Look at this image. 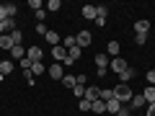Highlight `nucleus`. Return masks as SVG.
I'll list each match as a JSON object with an SVG mask.
<instances>
[{"instance_id":"obj_17","label":"nucleus","mask_w":155,"mask_h":116,"mask_svg":"<svg viewBox=\"0 0 155 116\" xmlns=\"http://www.w3.org/2000/svg\"><path fill=\"white\" fill-rule=\"evenodd\" d=\"M142 95H145L147 103H155V85H147V88L142 90Z\"/></svg>"},{"instance_id":"obj_37","label":"nucleus","mask_w":155,"mask_h":116,"mask_svg":"<svg viewBox=\"0 0 155 116\" xmlns=\"http://www.w3.org/2000/svg\"><path fill=\"white\" fill-rule=\"evenodd\" d=\"M98 16L106 18V16H109V8H106V5H98Z\"/></svg>"},{"instance_id":"obj_14","label":"nucleus","mask_w":155,"mask_h":116,"mask_svg":"<svg viewBox=\"0 0 155 116\" xmlns=\"http://www.w3.org/2000/svg\"><path fill=\"white\" fill-rule=\"evenodd\" d=\"M134 31H137V34H147L150 31V21H147V18L137 21V23H134Z\"/></svg>"},{"instance_id":"obj_26","label":"nucleus","mask_w":155,"mask_h":116,"mask_svg":"<svg viewBox=\"0 0 155 116\" xmlns=\"http://www.w3.org/2000/svg\"><path fill=\"white\" fill-rule=\"evenodd\" d=\"M60 8H62V3H60V0H49V3H47V11H52V13H57Z\"/></svg>"},{"instance_id":"obj_12","label":"nucleus","mask_w":155,"mask_h":116,"mask_svg":"<svg viewBox=\"0 0 155 116\" xmlns=\"http://www.w3.org/2000/svg\"><path fill=\"white\" fill-rule=\"evenodd\" d=\"M119 49H122L119 41H109V44H106V54L109 57H119Z\"/></svg>"},{"instance_id":"obj_35","label":"nucleus","mask_w":155,"mask_h":116,"mask_svg":"<svg viewBox=\"0 0 155 116\" xmlns=\"http://www.w3.org/2000/svg\"><path fill=\"white\" fill-rule=\"evenodd\" d=\"M147 85H155V70H147Z\"/></svg>"},{"instance_id":"obj_33","label":"nucleus","mask_w":155,"mask_h":116,"mask_svg":"<svg viewBox=\"0 0 155 116\" xmlns=\"http://www.w3.org/2000/svg\"><path fill=\"white\" fill-rule=\"evenodd\" d=\"M47 31H49V28H47L44 23H36V34H41V36H47Z\"/></svg>"},{"instance_id":"obj_27","label":"nucleus","mask_w":155,"mask_h":116,"mask_svg":"<svg viewBox=\"0 0 155 116\" xmlns=\"http://www.w3.org/2000/svg\"><path fill=\"white\" fill-rule=\"evenodd\" d=\"M11 36H13V44H16V47H18V44H21V41H23V34L18 31V28H16V31L11 34Z\"/></svg>"},{"instance_id":"obj_4","label":"nucleus","mask_w":155,"mask_h":116,"mask_svg":"<svg viewBox=\"0 0 155 116\" xmlns=\"http://www.w3.org/2000/svg\"><path fill=\"white\" fill-rule=\"evenodd\" d=\"M109 54H96V67H98V75L104 77L106 72H109Z\"/></svg>"},{"instance_id":"obj_40","label":"nucleus","mask_w":155,"mask_h":116,"mask_svg":"<svg viewBox=\"0 0 155 116\" xmlns=\"http://www.w3.org/2000/svg\"><path fill=\"white\" fill-rule=\"evenodd\" d=\"M5 31H8V28H5V21H0V36H3Z\"/></svg>"},{"instance_id":"obj_38","label":"nucleus","mask_w":155,"mask_h":116,"mask_svg":"<svg viewBox=\"0 0 155 116\" xmlns=\"http://www.w3.org/2000/svg\"><path fill=\"white\" fill-rule=\"evenodd\" d=\"M75 80H78V85H85V83H88V77H85V75H78Z\"/></svg>"},{"instance_id":"obj_28","label":"nucleus","mask_w":155,"mask_h":116,"mask_svg":"<svg viewBox=\"0 0 155 116\" xmlns=\"http://www.w3.org/2000/svg\"><path fill=\"white\" fill-rule=\"evenodd\" d=\"M28 8H34V13H36V11H41L44 5H41V0H28Z\"/></svg>"},{"instance_id":"obj_22","label":"nucleus","mask_w":155,"mask_h":116,"mask_svg":"<svg viewBox=\"0 0 155 116\" xmlns=\"http://www.w3.org/2000/svg\"><path fill=\"white\" fill-rule=\"evenodd\" d=\"M98 98L104 101V103H106V101H111V98H114V88H101V93H98Z\"/></svg>"},{"instance_id":"obj_21","label":"nucleus","mask_w":155,"mask_h":116,"mask_svg":"<svg viewBox=\"0 0 155 116\" xmlns=\"http://www.w3.org/2000/svg\"><path fill=\"white\" fill-rule=\"evenodd\" d=\"M91 111H93V114H104V111H106V103H104V101H93V103H91Z\"/></svg>"},{"instance_id":"obj_16","label":"nucleus","mask_w":155,"mask_h":116,"mask_svg":"<svg viewBox=\"0 0 155 116\" xmlns=\"http://www.w3.org/2000/svg\"><path fill=\"white\" fill-rule=\"evenodd\" d=\"M8 72H13V60H3V62H0V75L5 77Z\"/></svg>"},{"instance_id":"obj_1","label":"nucleus","mask_w":155,"mask_h":116,"mask_svg":"<svg viewBox=\"0 0 155 116\" xmlns=\"http://www.w3.org/2000/svg\"><path fill=\"white\" fill-rule=\"evenodd\" d=\"M132 88H129V85L127 83H119V85H116V88H114V98L116 101H119V103H127V101H132Z\"/></svg>"},{"instance_id":"obj_3","label":"nucleus","mask_w":155,"mask_h":116,"mask_svg":"<svg viewBox=\"0 0 155 116\" xmlns=\"http://www.w3.org/2000/svg\"><path fill=\"white\" fill-rule=\"evenodd\" d=\"M47 72H49L52 80H62V77H65V67H62L60 62H52V65L47 67Z\"/></svg>"},{"instance_id":"obj_6","label":"nucleus","mask_w":155,"mask_h":116,"mask_svg":"<svg viewBox=\"0 0 155 116\" xmlns=\"http://www.w3.org/2000/svg\"><path fill=\"white\" fill-rule=\"evenodd\" d=\"M127 67H129V65H127V60H122V57H114V60L109 62V70H114L116 75H119V72H124Z\"/></svg>"},{"instance_id":"obj_24","label":"nucleus","mask_w":155,"mask_h":116,"mask_svg":"<svg viewBox=\"0 0 155 116\" xmlns=\"http://www.w3.org/2000/svg\"><path fill=\"white\" fill-rule=\"evenodd\" d=\"M3 8H5V16H8V18H16V13H18V8L13 5V3H3Z\"/></svg>"},{"instance_id":"obj_23","label":"nucleus","mask_w":155,"mask_h":116,"mask_svg":"<svg viewBox=\"0 0 155 116\" xmlns=\"http://www.w3.org/2000/svg\"><path fill=\"white\" fill-rule=\"evenodd\" d=\"M44 72H47V67L44 65H41V62H34V65H31V75H44Z\"/></svg>"},{"instance_id":"obj_5","label":"nucleus","mask_w":155,"mask_h":116,"mask_svg":"<svg viewBox=\"0 0 155 116\" xmlns=\"http://www.w3.org/2000/svg\"><path fill=\"white\" fill-rule=\"evenodd\" d=\"M52 60H54V62H60V65H62V62H65L67 60V49H65V47H62V44H57V47H52Z\"/></svg>"},{"instance_id":"obj_11","label":"nucleus","mask_w":155,"mask_h":116,"mask_svg":"<svg viewBox=\"0 0 155 116\" xmlns=\"http://www.w3.org/2000/svg\"><path fill=\"white\" fill-rule=\"evenodd\" d=\"M129 103H132V108H142V106H147V101H145V95H142V93H134Z\"/></svg>"},{"instance_id":"obj_15","label":"nucleus","mask_w":155,"mask_h":116,"mask_svg":"<svg viewBox=\"0 0 155 116\" xmlns=\"http://www.w3.org/2000/svg\"><path fill=\"white\" fill-rule=\"evenodd\" d=\"M132 77H134V70H132V67H127L124 72H119V83H127V85H129Z\"/></svg>"},{"instance_id":"obj_2","label":"nucleus","mask_w":155,"mask_h":116,"mask_svg":"<svg viewBox=\"0 0 155 116\" xmlns=\"http://www.w3.org/2000/svg\"><path fill=\"white\" fill-rule=\"evenodd\" d=\"M75 41H78V47H80V49H83V47H91V41H93V34H91L88 28H83V31H78Z\"/></svg>"},{"instance_id":"obj_29","label":"nucleus","mask_w":155,"mask_h":116,"mask_svg":"<svg viewBox=\"0 0 155 116\" xmlns=\"http://www.w3.org/2000/svg\"><path fill=\"white\" fill-rule=\"evenodd\" d=\"M134 41H137V47L147 44V34H137V36H134Z\"/></svg>"},{"instance_id":"obj_30","label":"nucleus","mask_w":155,"mask_h":116,"mask_svg":"<svg viewBox=\"0 0 155 116\" xmlns=\"http://www.w3.org/2000/svg\"><path fill=\"white\" fill-rule=\"evenodd\" d=\"M18 65H21V70H31V65H34V62L28 60V57H23V60L18 62Z\"/></svg>"},{"instance_id":"obj_31","label":"nucleus","mask_w":155,"mask_h":116,"mask_svg":"<svg viewBox=\"0 0 155 116\" xmlns=\"http://www.w3.org/2000/svg\"><path fill=\"white\" fill-rule=\"evenodd\" d=\"M78 108H80V111H91V101H78Z\"/></svg>"},{"instance_id":"obj_13","label":"nucleus","mask_w":155,"mask_h":116,"mask_svg":"<svg viewBox=\"0 0 155 116\" xmlns=\"http://www.w3.org/2000/svg\"><path fill=\"white\" fill-rule=\"evenodd\" d=\"M98 93H101V90L96 88V85H91V88H85V101H91V103H93V101H98Z\"/></svg>"},{"instance_id":"obj_18","label":"nucleus","mask_w":155,"mask_h":116,"mask_svg":"<svg viewBox=\"0 0 155 116\" xmlns=\"http://www.w3.org/2000/svg\"><path fill=\"white\" fill-rule=\"evenodd\" d=\"M119 108H122V103L116 98H111V101H106V111H111V114H119Z\"/></svg>"},{"instance_id":"obj_10","label":"nucleus","mask_w":155,"mask_h":116,"mask_svg":"<svg viewBox=\"0 0 155 116\" xmlns=\"http://www.w3.org/2000/svg\"><path fill=\"white\" fill-rule=\"evenodd\" d=\"M11 57H13V60H18V62H21L23 57H26V47H23V44L13 47V49H11Z\"/></svg>"},{"instance_id":"obj_39","label":"nucleus","mask_w":155,"mask_h":116,"mask_svg":"<svg viewBox=\"0 0 155 116\" xmlns=\"http://www.w3.org/2000/svg\"><path fill=\"white\" fill-rule=\"evenodd\" d=\"M147 116H155V103H147Z\"/></svg>"},{"instance_id":"obj_9","label":"nucleus","mask_w":155,"mask_h":116,"mask_svg":"<svg viewBox=\"0 0 155 116\" xmlns=\"http://www.w3.org/2000/svg\"><path fill=\"white\" fill-rule=\"evenodd\" d=\"M13 47H16V44H13V36H11V34H3V36H0V49H8V52H11Z\"/></svg>"},{"instance_id":"obj_34","label":"nucleus","mask_w":155,"mask_h":116,"mask_svg":"<svg viewBox=\"0 0 155 116\" xmlns=\"http://www.w3.org/2000/svg\"><path fill=\"white\" fill-rule=\"evenodd\" d=\"M116 116H132V108H127V106H122V108H119V114Z\"/></svg>"},{"instance_id":"obj_20","label":"nucleus","mask_w":155,"mask_h":116,"mask_svg":"<svg viewBox=\"0 0 155 116\" xmlns=\"http://www.w3.org/2000/svg\"><path fill=\"white\" fill-rule=\"evenodd\" d=\"M60 83L62 85H65V88H75V85H78V80H75V75H65V77H62V80H60Z\"/></svg>"},{"instance_id":"obj_19","label":"nucleus","mask_w":155,"mask_h":116,"mask_svg":"<svg viewBox=\"0 0 155 116\" xmlns=\"http://www.w3.org/2000/svg\"><path fill=\"white\" fill-rule=\"evenodd\" d=\"M47 44H52V47H57V44H60V34H57V31H47Z\"/></svg>"},{"instance_id":"obj_36","label":"nucleus","mask_w":155,"mask_h":116,"mask_svg":"<svg viewBox=\"0 0 155 116\" xmlns=\"http://www.w3.org/2000/svg\"><path fill=\"white\" fill-rule=\"evenodd\" d=\"M96 26H98V28L106 26V18H104V16H96Z\"/></svg>"},{"instance_id":"obj_8","label":"nucleus","mask_w":155,"mask_h":116,"mask_svg":"<svg viewBox=\"0 0 155 116\" xmlns=\"http://www.w3.org/2000/svg\"><path fill=\"white\" fill-rule=\"evenodd\" d=\"M96 16H98V5H83V18L96 21Z\"/></svg>"},{"instance_id":"obj_7","label":"nucleus","mask_w":155,"mask_h":116,"mask_svg":"<svg viewBox=\"0 0 155 116\" xmlns=\"http://www.w3.org/2000/svg\"><path fill=\"white\" fill-rule=\"evenodd\" d=\"M26 57L31 62H41V57H44V49H41V47H28L26 49Z\"/></svg>"},{"instance_id":"obj_32","label":"nucleus","mask_w":155,"mask_h":116,"mask_svg":"<svg viewBox=\"0 0 155 116\" xmlns=\"http://www.w3.org/2000/svg\"><path fill=\"white\" fill-rule=\"evenodd\" d=\"M44 18H47V8H41V11H36V21H39V23H44Z\"/></svg>"},{"instance_id":"obj_25","label":"nucleus","mask_w":155,"mask_h":116,"mask_svg":"<svg viewBox=\"0 0 155 116\" xmlns=\"http://www.w3.org/2000/svg\"><path fill=\"white\" fill-rule=\"evenodd\" d=\"M72 95H75L78 101H83L85 98V85H75V88H72Z\"/></svg>"}]
</instances>
